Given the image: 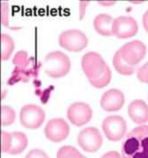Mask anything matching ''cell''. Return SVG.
Segmentation results:
<instances>
[{"label":"cell","mask_w":148,"mask_h":158,"mask_svg":"<svg viewBox=\"0 0 148 158\" xmlns=\"http://www.w3.org/2000/svg\"><path fill=\"white\" fill-rule=\"evenodd\" d=\"M82 69L87 78L90 80L99 78L109 69L103 57L96 52H89L82 58Z\"/></svg>","instance_id":"cell-3"},{"label":"cell","mask_w":148,"mask_h":158,"mask_svg":"<svg viewBox=\"0 0 148 158\" xmlns=\"http://www.w3.org/2000/svg\"><path fill=\"white\" fill-rule=\"evenodd\" d=\"M142 24L144 29H146V31L148 32V10L144 14L142 17Z\"/></svg>","instance_id":"cell-27"},{"label":"cell","mask_w":148,"mask_h":158,"mask_svg":"<svg viewBox=\"0 0 148 158\" xmlns=\"http://www.w3.org/2000/svg\"><path fill=\"white\" fill-rule=\"evenodd\" d=\"M128 115L138 124L148 122V105L142 100H134L128 106Z\"/></svg>","instance_id":"cell-14"},{"label":"cell","mask_w":148,"mask_h":158,"mask_svg":"<svg viewBox=\"0 0 148 158\" xmlns=\"http://www.w3.org/2000/svg\"><path fill=\"white\" fill-rule=\"evenodd\" d=\"M1 59L2 60H7L14 49V39L6 34L1 35Z\"/></svg>","instance_id":"cell-17"},{"label":"cell","mask_w":148,"mask_h":158,"mask_svg":"<svg viewBox=\"0 0 148 158\" xmlns=\"http://www.w3.org/2000/svg\"><path fill=\"white\" fill-rule=\"evenodd\" d=\"M138 31V25L134 18L120 16L113 20V36L119 39H127L134 36Z\"/></svg>","instance_id":"cell-10"},{"label":"cell","mask_w":148,"mask_h":158,"mask_svg":"<svg viewBox=\"0 0 148 158\" xmlns=\"http://www.w3.org/2000/svg\"><path fill=\"white\" fill-rule=\"evenodd\" d=\"M100 158H121V155L116 151H110L103 155Z\"/></svg>","instance_id":"cell-26"},{"label":"cell","mask_w":148,"mask_h":158,"mask_svg":"<svg viewBox=\"0 0 148 158\" xmlns=\"http://www.w3.org/2000/svg\"><path fill=\"white\" fill-rule=\"evenodd\" d=\"M125 98L119 89H110L104 93L100 99V107L107 112L118 111L123 107Z\"/></svg>","instance_id":"cell-13"},{"label":"cell","mask_w":148,"mask_h":158,"mask_svg":"<svg viewBox=\"0 0 148 158\" xmlns=\"http://www.w3.org/2000/svg\"><path fill=\"white\" fill-rule=\"evenodd\" d=\"M16 113L14 109L8 106H3L1 108V124L3 126H8L13 124L15 121Z\"/></svg>","instance_id":"cell-19"},{"label":"cell","mask_w":148,"mask_h":158,"mask_svg":"<svg viewBox=\"0 0 148 158\" xmlns=\"http://www.w3.org/2000/svg\"><path fill=\"white\" fill-rule=\"evenodd\" d=\"M113 19L111 15L100 14L97 15L93 21V27L96 32L101 36H113Z\"/></svg>","instance_id":"cell-15"},{"label":"cell","mask_w":148,"mask_h":158,"mask_svg":"<svg viewBox=\"0 0 148 158\" xmlns=\"http://www.w3.org/2000/svg\"><path fill=\"white\" fill-rule=\"evenodd\" d=\"M2 137V151L10 155H19L26 149L28 146V137L21 131H14L8 133L3 131Z\"/></svg>","instance_id":"cell-5"},{"label":"cell","mask_w":148,"mask_h":158,"mask_svg":"<svg viewBox=\"0 0 148 158\" xmlns=\"http://www.w3.org/2000/svg\"><path fill=\"white\" fill-rule=\"evenodd\" d=\"M122 158H148V125L130 131L121 144Z\"/></svg>","instance_id":"cell-1"},{"label":"cell","mask_w":148,"mask_h":158,"mask_svg":"<svg viewBox=\"0 0 148 158\" xmlns=\"http://www.w3.org/2000/svg\"><path fill=\"white\" fill-rule=\"evenodd\" d=\"M77 142L83 150L88 153H94L101 148L103 138L98 128L87 127L78 133Z\"/></svg>","instance_id":"cell-8"},{"label":"cell","mask_w":148,"mask_h":158,"mask_svg":"<svg viewBox=\"0 0 148 158\" xmlns=\"http://www.w3.org/2000/svg\"><path fill=\"white\" fill-rule=\"evenodd\" d=\"M67 115L71 123L80 127L92 120V109L87 103L75 102L68 107Z\"/></svg>","instance_id":"cell-12"},{"label":"cell","mask_w":148,"mask_h":158,"mask_svg":"<svg viewBox=\"0 0 148 158\" xmlns=\"http://www.w3.org/2000/svg\"><path fill=\"white\" fill-rule=\"evenodd\" d=\"M8 12H9V6L6 1L1 2V21L2 23L8 27Z\"/></svg>","instance_id":"cell-23"},{"label":"cell","mask_w":148,"mask_h":158,"mask_svg":"<svg viewBox=\"0 0 148 158\" xmlns=\"http://www.w3.org/2000/svg\"><path fill=\"white\" fill-rule=\"evenodd\" d=\"M121 57L130 66L138 65L146 54V44L139 40H133L123 44L120 49Z\"/></svg>","instance_id":"cell-9"},{"label":"cell","mask_w":148,"mask_h":158,"mask_svg":"<svg viewBox=\"0 0 148 158\" xmlns=\"http://www.w3.org/2000/svg\"><path fill=\"white\" fill-rule=\"evenodd\" d=\"M45 119V113L42 108L35 104H28L22 107L20 112L21 125L28 129L35 130L42 126Z\"/></svg>","instance_id":"cell-6"},{"label":"cell","mask_w":148,"mask_h":158,"mask_svg":"<svg viewBox=\"0 0 148 158\" xmlns=\"http://www.w3.org/2000/svg\"><path fill=\"white\" fill-rule=\"evenodd\" d=\"M59 44L66 50L77 52L86 48L88 38L84 33L79 29H68L60 33L59 36Z\"/></svg>","instance_id":"cell-4"},{"label":"cell","mask_w":148,"mask_h":158,"mask_svg":"<svg viewBox=\"0 0 148 158\" xmlns=\"http://www.w3.org/2000/svg\"><path fill=\"white\" fill-rule=\"evenodd\" d=\"M70 68V59L60 51L49 52L43 60V70L52 78L65 77L69 72Z\"/></svg>","instance_id":"cell-2"},{"label":"cell","mask_w":148,"mask_h":158,"mask_svg":"<svg viewBox=\"0 0 148 158\" xmlns=\"http://www.w3.org/2000/svg\"><path fill=\"white\" fill-rule=\"evenodd\" d=\"M90 4L89 0H82L79 2V19L83 20L85 15V9Z\"/></svg>","instance_id":"cell-25"},{"label":"cell","mask_w":148,"mask_h":158,"mask_svg":"<svg viewBox=\"0 0 148 158\" xmlns=\"http://www.w3.org/2000/svg\"><path fill=\"white\" fill-rule=\"evenodd\" d=\"M25 158H49V156L41 149H32L26 155Z\"/></svg>","instance_id":"cell-24"},{"label":"cell","mask_w":148,"mask_h":158,"mask_svg":"<svg viewBox=\"0 0 148 158\" xmlns=\"http://www.w3.org/2000/svg\"><path fill=\"white\" fill-rule=\"evenodd\" d=\"M102 130L109 140L118 141L126 133L127 123L120 115H109L103 120Z\"/></svg>","instance_id":"cell-7"},{"label":"cell","mask_w":148,"mask_h":158,"mask_svg":"<svg viewBox=\"0 0 148 158\" xmlns=\"http://www.w3.org/2000/svg\"><path fill=\"white\" fill-rule=\"evenodd\" d=\"M57 158H86L72 146H63L57 152Z\"/></svg>","instance_id":"cell-18"},{"label":"cell","mask_w":148,"mask_h":158,"mask_svg":"<svg viewBox=\"0 0 148 158\" xmlns=\"http://www.w3.org/2000/svg\"><path fill=\"white\" fill-rule=\"evenodd\" d=\"M100 6H113L115 4V1H98Z\"/></svg>","instance_id":"cell-28"},{"label":"cell","mask_w":148,"mask_h":158,"mask_svg":"<svg viewBox=\"0 0 148 158\" xmlns=\"http://www.w3.org/2000/svg\"><path fill=\"white\" fill-rule=\"evenodd\" d=\"M113 65L115 70L119 74L123 75V76H131L132 74H134L135 70H136L134 66L129 65L121 57L119 50L113 54Z\"/></svg>","instance_id":"cell-16"},{"label":"cell","mask_w":148,"mask_h":158,"mask_svg":"<svg viewBox=\"0 0 148 158\" xmlns=\"http://www.w3.org/2000/svg\"><path fill=\"white\" fill-rule=\"evenodd\" d=\"M69 125L63 118H53L46 123L44 135L52 142H61L69 134Z\"/></svg>","instance_id":"cell-11"},{"label":"cell","mask_w":148,"mask_h":158,"mask_svg":"<svg viewBox=\"0 0 148 158\" xmlns=\"http://www.w3.org/2000/svg\"><path fill=\"white\" fill-rule=\"evenodd\" d=\"M137 77L141 83L148 84V61L138 69Z\"/></svg>","instance_id":"cell-21"},{"label":"cell","mask_w":148,"mask_h":158,"mask_svg":"<svg viewBox=\"0 0 148 158\" xmlns=\"http://www.w3.org/2000/svg\"><path fill=\"white\" fill-rule=\"evenodd\" d=\"M111 78H112V72L109 68L99 78L90 80V83L92 86H94L97 89H100V88H104L106 85H108L111 81Z\"/></svg>","instance_id":"cell-20"},{"label":"cell","mask_w":148,"mask_h":158,"mask_svg":"<svg viewBox=\"0 0 148 158\" xmlns=\"http://www.w3.org/2000/svg\"><path fill=\"white\" fill-rule=\"evenodd\" d=\"M27 57H28V54L25 51H20L15 54L13 61L15 65L23 66L27 63Z\"/></svg>","instance_id":"cell-22"}]
</instances>
